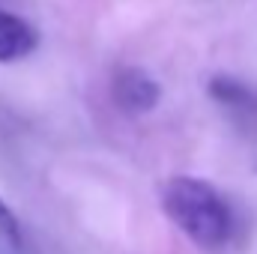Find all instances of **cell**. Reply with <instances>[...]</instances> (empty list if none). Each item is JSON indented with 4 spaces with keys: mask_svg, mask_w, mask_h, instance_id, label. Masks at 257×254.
<instances>
[{
    "mask_svg": "<svg viewBox=\"0 0 257 254\" xmlns=\"http://www.w3.org/2000/svg\"><path fill=\"white\" fill-rule=\"evenodd\" d=\"M162 209L200 248H224L233 236V209L206 180L171 177L162 186Z\"/></svg>",
    "mask_w": 257,
    "mask_h": 254,
    "instance_id": "6da1fadb",
    "label": "cell"
},
{
    "mask_svg": "<svg viewBox=\"0 0 257 254\" xmlns=\"http://www.w3.org/2000/svg\"><path fill=\"white\" fill-rule=\"evenodd\" d=\"M159 84L144 72V69H120L114 78V99L120 108H126L128 114H144L153 111L159 105Z\"/></svg>",
    "mask_w": 257,
    "mask_h": 254,
    "instance_id": "7a4b0ae2",
    "label": "cell"
},
{
    "mask_svg": "<svg viewBox=\"0 0 257 254\" xmlns=\"http://www.w3.org/2000/svg\"><path fill=\"white\" fill-rule=\"evenodd\" d=\"M36 48V33L27 21H21L12 12L0 9V63H12L27 57Z\"/></svg>",
    "mask_w": 257,
    "mask_h": 254,
    "instance_id": "3957f363",
    "label": "cell"
},
{
    "mask_svg": "<svg viewBox=\"0 0 257 254\" xmlns=\"http://www.w3.org/2000/svg\"><path fill=\"white\" fill-rule=\"evenodd\" d=\"M209 96L215 102H221L224 108H233V111H242V114H254L257 111V96L236 78L230 75H215L209 81Z\"/></svg>",
    "mask_w": 257,
    "mask_h": 254,
    "instance_id": "277c9868",
    "label": "cell"
},
{
    "mask_svg": "<svg viewBox=\"0 0 257 254\" xmlns=\"http://www.w3.org/2000/svg\"><path fill=\"white\" fill-rule=\"evenodd\" d=\"M0 236H6L9 242H21V227H18V218H15V212L0 200Z\"/></svg>",
    "mask_w": 257,
    "mask_h": 254,
    "instance_id": "5b68a950",
    "label": "cell"
}]
</instances>
